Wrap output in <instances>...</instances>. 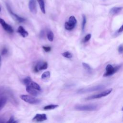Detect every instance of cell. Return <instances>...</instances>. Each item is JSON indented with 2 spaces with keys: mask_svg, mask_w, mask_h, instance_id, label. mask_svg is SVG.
I'll return each mask as SVG.
<instances>
[{
  "mask_svg": "<svg viewBox=\"0 0 123 123\" xmlns=\"http://www.w3.org/2000/svg\"><path fill=\"white\" fill-rule=\"evenodd\" d=\"M59 106L58 105H54V104H50L49 105H47L44 107V110H53L56 108H57Z\"/></svg>",
  "mask_w": 123,
  "mask_h": 123,
  "instance_id": "obj_20",
  "label": "cell"
},
{
  "mask_svg": "<svg viewBox=\"0 0 123 123\" xmlns=\"http://www.w3.org/2000/svg\"><path fill=\"white\" fill-rule=\"evenodd\" d=\"M0 11H1V8H0Z\"/></svg>",
  "mask_w": 123,
  "mask_h": 123,
  "instance_id": "obj_33",
  "label": "cell"
},
{
  "mask_svg": "<svg viewBox=\"0 0 123 123\" xmlns=\"http://www.w3.org/2000/svg\"><path fill=\"white\" fill-rule=\"evenodd\" d=\"M47 119V115L46 114L42 113V114H37L33 118L32 121L33 122H39L45 121Z\"/></svg>",
  "mask_w": 123,
  "mask_h": 123,
  "instance_id": "obj_10",
  "label": "cell"
},
{
  "mask_svg": "<svg viewBox=\"0 0 123 123\" xmlns=\"http://www.w3.org/2000/svg\"><path fill=\"white\" fill-rule=\"evenodd\" d=\"M28 85L34 88L35 89H37L38 91H41V87L39 86V85L38 84H37V83L35 82H33V81H32ZM27 86H28V85H27Z\"/></svg>",
  "mask_w": 123,
  "mask_h": 123,
  "instance_id": "obj_17",
  "label": "cell"
},
{
  "mask_svg": "<svg viewBox=\"0 0 123 123\" xmlns=\"http://www.w3.org/2000/svg\"><path fill=\"white\" fill-rule=\"evenodd\" d=\"M37 1L38 2V3L39 5V7L40 8V10L44 14L46 13L45 11V2L44 0H37Z\"/></svg>",
  "mask_w": 123,
  "mask_h": 123,
  "instance_id": "obj_15",
  "label": "cell"
},
{
  "mask_svg": "<svg viewBox=\"0 0 123 123\" xmlns=\"http://www.w3.org/2000/svg\"><path fill=\"white\" fill-rule=\"evenodd\" d=\"M8 52V50L6 48H3L1 50V54L2 55H5L6 54H7Z\"/></svg>",
  "mask_w": 123,
  "mask_h": 123,
  "instance_id": "obj_28",
  "label": "cell"
},
{
  "mask_svg": "<svg viewBox=\"0 0 123 123\" xmlns=\"http://www.w3.org/2000/svg\"><path fill=\"white\" fill-rule=\"evenodd\" d=\"M118 51L120 54H123V44H121L118 48Z\"/></svg>",
  "mask_w": 123,
  "mask_h": 123,
  "instance_id": "obj_26",
  "label": "cell"
},
{
  "mask_svg": "<svg viewBox=\"0 0 123 123\" xmlns=\"http://www.w3.org/2000/svg\"><path fill=\"white\" fill-rule=\"evenodd\" d=\"M104 87H105V86L104 85H98L97 86H94L89 87L87 88H82V89H79L78 91V93H84L90 92H93L95 91H98V90L102 89Z\"/></svg>",
  "mask_w": 123,
  "mask_h": 123,
  "instance_id": "obj_6",
  "label": "cell"
},
{
  "mask_svg": "<svg viewBox=\"0 0 123 123\" xmlns=\"http://www.w3.org/2000/svg\"><path fill=\"white\" fill-rule=\"evenodd\" d=\"M82 65L84 67V68L85 69V70L88 73H91L92 72V69L90 67V66L87 63L83 62Z\"/></svg>",
  "mask_w": 123,
  "mask_h": 123,
  "instance_id": "obj_19",
  "label": "cell"
},
{
  "mask_svg": "<svg viewBox=\"0 0 123 123\" xmlns=\"http://www.w3.org/2000/svg\"><path fill=\"white\" fill-rule=\"evenodd\" d=\"M7 123H17V121H15L13 116H11L9 120L7 122Z\"/></svg>",
  "mask_w": 123,
  "mask_h": 123,
  "instance_id": "obj_27",
  "label": "cell"
},
{
  "mask_svg": "<svg viewBox=\"0 0 123 123\" xmlns=\"http://www.w3.org/2000/svg\"><path fill=\"white\" fill-rule=\"evenodd\" d=\"M28 7L30 11L33 14H36L37 12L36 2L35 0H29Z\"/></svg>",
  "mask_w": 123,
  "mask_h": 123,
  "instance_id": "obj_11",
  "label": "cell"
},
{
  "mask_svg": "<svg viewBox=\"0 0 123 123\" xmlns=\"http://www.w3.org/2000/svg\"><path fill=\"white\" fill-rule=\"evenodd\" d=\"M120 66H116L115 67H113L111 64H108L107 65L105 69H106V72L103 74V76L104 77H108L111 76L114 74L115 73L117 72V71L120 69Z\"/></svg>",
  "mask_w": 123,
  "mask_h": 123,
  "instance_id": "obj_2",
  "label": "cell"
},
{
  "mask_svg": "<svg viewBox=\"0 0 123 123\" xmlns=\"http://www.w3.org/2000/svg\"><path fill=\"white\" fill-rule=\"evenodd\" d=\"M62 55L63 57H64L65 58H69V59L71 58L72 57V56H73L72 53H70L69 51H65V52L62 53Z\"/></svg>",
  "mask_w": 123,
  "mask_h": 123,
  "instance_id": "obj_24",
  "label": "cell"
},
{
  "mask_svg": "<svg viewBox=\"0 0 123 123\" xmlns=\"http://www.w3.org/2000/svg\"><path fill=\"white\" fill-rule=\"evenodd\" d=\"M91 34H87V35L84 37V39H83V42L85 43V42H86L90 40V39L91 38Z\"/></svg>",
  "mask_w": 123,
  "mask_h": 123,
  "instance_id": "obj_25",
  "label": "cell"
},
{
  "mask_svg": "<svg viewBox=\"0 0 123 123\" xmlns=\"http://www.w3.org/2000/svg\"><path fill=\"white\" fill-rule=\"evenodd\" d=\"M47 36V38L49 41L52 42L53 40L54 34L51 31H49Z\"/></svg>",
  "mask_w": 123,
  "mask_h": 123,
  "instance_id": "obj_21",
  "label": "cell"
},
{
  "mask_svg": "<svg viewBox=\"0 0 123 123\" xmlns=\"http://www.w3.org/2000/svg\"><path fill=\"white\" fill-rule=\"evenodd\" d=\"M0 61H1V57L0 56Z\"/></svg>",
  "mask_w": 123,
  "mask_h": 123,
  "instance_id": "obj_31",
  "label": "cell"
},
{
  "mask_svg": "<svg viewBox=\"0 0 123 123\" xmlns=\"http://www.w3.org/2000/svg\"><path fill=\"white\" fill-rule=\"evenodd\" d=\"M42 48L46 52H49L51 50V47H47V46H43Z\"/></svg>",
  "mask_w": 123,
  "mask_h": 123,
  "instance_id": "obj_29",
  "label": "cell"
},
{
  "mask_svg": "<svg viewBox=\"0 0 123 123\" xmlns=\"http://www.w3.org/2000/svg\"><path fill=\"white\" fill-rule=\"evenodd\" d=\"M7 102V98L5 97H2L0 99V111L4 107Z\"/></svg>",
  "mask_w": 123,
  "mask_h": 123,
  "instance_id": "obj_18",
  "label": "cell"
},
{
  "mask_svg": "<svg viewBox=\"0 0 123 123\" xmlns=\"http://www.w3.org/2000/svg\"><path fill=\"white\" fill-rule=\"evenodd\" d=\"M77 20L74 16H71L68 19V22H65L64 25L65 28L67 30H72L75 26Z\"/></svg>",
  "mask_w": 123,
  "mask_h": 123,
  "instance_id": "obj_3",
  "label": "cell"
},
{
  "mask_svg": "<svg viewBox=\"0 0 123 123\" xmlns=\"http://www.w3.org/2000/svg\"><path fill=\"white\" fill-rule=\"evenodd\" d=\"M6 7H7V9L9 12V13L11 14V15L12 16V17L17 22H18V23H23L24 22H25V19L23 17H21L19 16H18L17 14H15V13H14L11 8V7L8 4V3H6Z\"/></svg>",
  "mask_w": 123,
  "mask_h": 123,
  "instance_id": "obj_7",
  "label": "cell"
},
{
  "mask_svg": "<svg viewBox=\"0 0 123 123\" xmlns=\"http://www.w3.org/2000/svg\"><path fill=\"white\" fill-rule=\"evenodd\" d=\"M112 88H110L108 89H107L100 93L94 95L93 96H91L89 97H88L85 98L86 100H91V99H97V98H102L103 97H105L108 95H109L112 91Z\"/></svg>",
  "mask_w": 123,
  "mask_h": 123,
  "instance_id": "obj_5",
  "label": "cell"
},
{
  "mask_svg": "<svg viewBox=\"0 0 123 123\" xmlns=\"http://www.w3.org/2000/svg\"><path fill=\"white\" fill-rule=\"evenodd\" d=\"M123 8L122 7H114L110 10V13L112 15L117 14L122 10Z\"/></svg>",
  "mask_w": 123,
  "mask_h": 123,
  "instance_id": "obj_13",
  "label": "cell"
},
{
  "mask_svg": "<svg viewBox=\"0 0 123 123\" xmlns=\"http://www.w3.org/2000/svg\"><path fill=\"white\" fill-rule=\"evenodd\" d=\"M123 31V25L119 28V29L117 30V33H119Z\"/></svg>",
  "mask_w": 123,
  "mask_h": 123,
  "instance_id": "obj_30",
  "label": "cell"
},
{
  "mask_svg": "<svg viewBox=\"0 0 123 123\" xmlns=\"http://www.w3.org/2000/svg\"><path fill=\"white\" fill-rule=\"evenodd\" d=\"M75 109L80 111H94L98 108V105L95 104L77 105L75 106Z\"/></svg>",
  "mask_w": 123,
  "mask_h": 123,
  "instance_id": "obj_1",
  "label": "cell"
},
{
  "mask_svg": "<svg viewBox=\"0 0 123 123\" xmlns=\"http://www.w3.org/2000/svg\"><path fill=\"white\" fill-rule=\"evenodd\" d=\"M48 66L47 62H38L34 67V71L36 73L39 72L40 70H45L47 69Z\"/></svg>",
  "mask_w": 123,
  "mask_h": 123,
  "instance_id": "obj_8",
  "label": "cell"
},
{
  "mask_svg": "<svg viewBox=\"0 0 123 123\" xmlns=\"http://www.w3.org/2000/svg\"><path fill=\"white\" fill-rule=\"evenodd\" d=\"M122 111H123V107L122 108Z\"/></svg>",
  "mask_w": 123,
  "mask_h": 123,
  "instance_id": "obj_32",
  "label": "cell"
},
{
  "mask_svg": "<svg viewBox=\"0 0 123 123\" xmlns=\"http://www.w3.org/2000/svg\"><path fill=\"white\" fill-rule=\"evenodd\" d=\"M31 81H32V80H31V78L29 76H27V77H25L23 80V82L24 84L25 85V86L28 85Z\"/></svg>",
  "mask_w": 123,
  "mask_h": 123,
  "instance_id": "obj_23",
  "label": "cell"
},
{
  "mask_svg": "<svg viewBox=\"0 0 123 123\" xmlns=\"http://www.w3.org/2000/svg\"><path fill=\"white\" fill-rule=\"evenodd\" d=\"M20 98L24 101L31 104H38L40 102V100L37 99L32 96H30L27 95H22L20 96Z\"/></svg>",
  "mask_w": 123,
  "mask_h": 123,
  "instance_id": "obj_4",
  "label": "cell"
},
{
  "mask_svg": "<svg viewBox=\"0 0 123 123\" xmlns=\"http://www.w3.org/2000/svg\"><path fill=\"white\" fill-rule=\"evenodd\" d=\"M0 24L2 26L3 28L8 33L12 34L13 32V29L12 27L7 24L5 21L2 18L0 17Z\"/></svg>",
  "mask_w": 123,
  "mask_h": 123,
  "instance_id": "obj_9",
  "label": "cell"
},
{
  "mask_svg": "<svg viewBox=\"0 0 123 123\" xmlns=\"http://www.w3.org/2000/svg\"><path fill=\"white\" fill-rule=\"evenodd\" d=\"M17 32L23 37H26L28 36V33L24 29V28L22 26H19Z\"/></svg>",
  "mask_w": 123,
  "mask_h": 123,
  "instance_id": "obj_14",
  "label": "cell"
},
{
  "mask_svg": "<svg viewBox=\"0 0 123 123\" xmlns=\"http://www.w3.org/2000/svg\"><path fill=\"white\" fill-rule=\"evenodd\" d=\"M26 90L28 93L34 96H37L40 93V91L35 89L29 85L26 86Z\"/></svg>",
  "mask_w": 123,
  "mask_h": 123,
  "instance_id": "obj_12",
  "label": "cell"
},
{
  "mask_svg": "<svg viewBox=\"0 0 123 123\" xmlns=\"http://www.w3.org/2000/svg\"><path fill=\"white\" fill-rule=\"evenodd\" d=\"M82 19H83V20H82V31L83 32L85 30L86 24V17L84 14L82 15Z\"/></svg>",
  "mask_w": 123,
  "mask_h": 123,
  "instance_id": "obj_22",
  "label": "cell"
},
{
  "mask_svg": "<svg viewBox=\"0 0 123 123\" xmlns=\"http://www.w3.org/2000/svg\"><path fill=\"white\" fill-rule=\"evenodd\" d=\"M50 75V73L49 71H46L44 72L41 75V79L43 80H47L49 77Z\"/></svg>",
  "mask_w": 123,
  "mask_h": 123,
  "instance_id": "obj_16",
  "label": "cell"
}]
</instances>
